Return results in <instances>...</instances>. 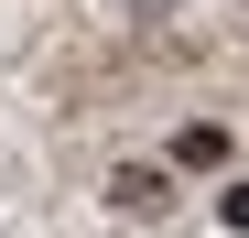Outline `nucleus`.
<instances>
[{
  "label": "nucleus",
  "instance_id": "nucleus-2",
  "mask_svg": "<svg viewBox=\"0 0 249 238\" xmlns=\"http://www.w3.org/2000/svg\"><path fill=\"white\" fill-rule=\"evenodd\" d=\"M217 217H228V227H249V184H228V195H217Z\"/></svg>",
  "mask_w": 249,
  "mask_h": 238
},
{
  "label": "nucleus",
  "instance_id": "nucleus-1",
  "mask_svg": "<svg viewBox=\"0 0 249 238\" xmlns=\"http://www.w3.org/2000/svg\"><path fill=\"white\" fill-rule=\"evenodd\" d=\"M174 163H184V173H217V163H228V130H217V119L174 130Z\"/></svg>",
  "mask_w": 249,
  "mask_h": 238
}]
</instances>
